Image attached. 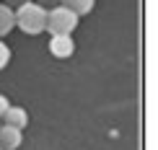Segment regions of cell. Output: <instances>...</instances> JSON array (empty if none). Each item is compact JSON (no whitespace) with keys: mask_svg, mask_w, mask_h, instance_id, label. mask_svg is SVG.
<instances>
[{"mask_svg":"<svg viewBox=\"0 0 158 150\" xmlns=\"http://www.w3.org/2000/svg\"><path fill=\"white\" fill-rule=\"evenodd\" d=\"M13 18H16V29H21L23 34H29V36L42 34L44 26H47V10H44L42 5H36L34 0L18 5V8L13 10Z\"/></svg>","mask_w":158,"mask_h":150,"instance_id":"1","label":"cell"},{"mask_svg":"<svg viewBox=\"0 0 158 150\" xmlns=\"http://www.w3.org/2000/svg\"><path fill=\"white\" fill-rule=\"evenodd\" d=\"M75 29H78V16L73 10L62 8V5L47 10V26H44V31H49L52 36H70Z\"/></svg>","mask_w":158,"mask_h":150,"instance_id":"2","label":"cell"},{"mask_svg":"<svg viewBox=\"0 0 158 150\" xmlns=\"http://www.w3.org/2000/svg\"><path fill=\"white\" fill-rule=\"evenodd\" d=\"M49 52L57 57V60H68V57H73V52H75V42H73V36H52V42H49Z\"/></svg>","mask_w":158,"mask_h":150,"instance_id":"3","label":"cell"},{"mask_svg":"<svg viewBox=\"0 0 158 150\" xmlns=\"http://www.w3.org/2000/svg\"><path fill=\"white\" fill-rule=\"evenodd\" d=\"M21 142H23V132L21 129L0 124V148L3 150H16V148H21Z\"/></svg>","mask_w":158,"mask_h":150,"instance_id":"4","label":"cell"},{"mask_svg":"<svg viewBox=\"0 0 158 150\" xmlns=\"http://www.w3.org/2000/svg\"><path fill=\"white\" fill-rule=\"evenodd\" d=\"M3 122H5V124H8V127L23 129L26 124H29V114H26V109H21V106H10L8 111H5Z\"/></svg>","mask_w":158,"mask_h":150,"instance_id":"5","label":"cell"},{"mask_svg":"<svg viewBox=\"0 0 158 150\" xmlns=\"http://www.w3.org/2000/svg\"><path fill=\"white\" fill-rule=\"evenodd\" d=\"M94 3H96V0H60L62 8L73 10L78 18H81V16H88V13L94 10Z\"/></svg>","mask_w":158,"mask_h":150,"instance_id":"6","label":"cell"},{"mask_svg":"<svg viewBox=\"0 0 158 150\" xmlns=\"http://www.w3.org/2000/svg\"><path fill=\"white\" fill-rule=\"evenodd\" d=\"M16 29V18H13V8H8L5 3H0V39L8 36Z\"/></svg>","mask_w":158,"mask_h":150,"instance_id":"7","label":"cell"},{"mask_svg":"<svg viewBox=\"0 0 158 150\" xmlns=\"http://www.w3.org/2000/svg\"><path fill=\"white\" fill-rule=\"evenodd\" d=\"M8 62H10V49H8V44L0 39V70H3Z\"/></svg>","mask_w":158,"mask_h":150,"instance_id":"8","label":"cell"},{"mask_svg":"<svg viewBox=\"0 0 158 150\" xmlns=\"http://www.w3.org/2000/svg\"><path fill=\"white\" fill-rule=\"evenodd\" d=\"M8 109H10V101L0 93V122H3V116H5V111H8Z\"/></svg>","mask_w":158,"mask_h":150,"instance_id":"9","label":"cell"},{"mask_svg":"<svg viewBox=\"0 0 158 150\" xmlns=\"http://www.w3.org/2000/svg\"><path fill=\"white\" fill-rule=\"evenodd\" d=\"M36 5H42V8H44V10H47V8L52 10V8H57V5H60V0H39V3H36Z\"/></svg>","mask_w":158,"mask_h":150,"instance_id":"10","label":"cell"},{"mask_svg":"<svg viewBox=\"0 0 158 150\" xmlns=\"http://www.w3.org/2000/svg\"><path fill=\"white\" fill-rule=\"evenodd\" d=\"M23 3H29V0H5L8 8H18V5H23Z\"/></svg>","mask_w":158,"mask_h":150,"instance_id":"11","label":"cell"},{"mask_svg":"<svg viewBox=\"0 0 158 150\" xmlns=\"http://www.w3.org/2000/svg\"><path fill=\"white\" fill-rule=\"evenodd\" d=\"M0 124H3V122H0Z\"/></svg>","mask_w":158,"mask_h":150,"instance_id":"12","label":"cell"},{"mask_svg":"<svg viewBox=\"0 0 158 150\" xmlns=\"http://www.w3.org/2000/svg\"><path fill=\"white\" fill-rule=\"evenodd\" d=\"M0 150H3V148H0Z\"/></svg>","mask_w":158,"mask_h":150,"instance_id":"13","label":"cell"}]
</instances>
